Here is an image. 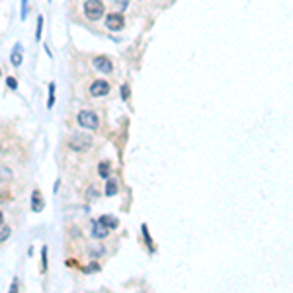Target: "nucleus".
<instances>
[{"mask_svg": "<svg viewBox=\"0 0 293 293\" xmlns=\"http://www.w3.org/2000/svg\"><path fill=\"white\" fill-rule=\"evenodd\" d=\"M104 12H106V6H104L102 0H86L84 2V16L88 20L98 22V20L104 16Z\"/></svg>", "mask_w": 293, "mask_h": 293, "instance_id": "1", "label": "nucleus"}, {"mask_svg": "<svg viewBox=\"0 0 293 293\" xmlns=\"http://www.w3.org/2000/svg\"><path fill=\"white\" fill-rule=\"evenodd\" d=\"M98 223H102L104 227H107V229H116L117 225H119V221H117L116 217H112V215H102Z\"/></svg>", "mask_w": 293, "mask_h": 293, "instance_id": "10", "label": "nucleus"}, {"mask_svg": "<svg viewBox=\"0 0 293 293\" xmlns=\"http://www.w3.org/2000/svg\"><path fill=\"white\" fill-rule=\"evenodd\" d=\"M28 16V0H22V20H26Z\"/></svg>", "mask_w": 293, "mask_h": 293, "instance_id": "18", "label": "nucleus"}, {"mask_svg": "<svg viewBox=\"0 0 293 293\" xmlns=\"http://www.w3.org/2000/svg\"><path fill=\"white\" fill-rule=\"evenodd\" d=\"M123 26H125V20H123V16L121 14H109L106 18V28L109 29V31H121L123 29Z\"/></svg>", "mask_w": 293, "mask_h": 293, "instance_id": "4", "label": "nucleus"}, {"mask_svg": "<svg viewBox=\"0 0 293 293\" xmlns=\"http://www.w3.org/2000/svg\"><path fill=\"white\" fill-rule=\"evenodd\" d=\"M22 53H24V49H22V45H14V51H12V55H10V61H12V65L14 67H20L22 65V61H24V57H22Z\"/></svg>", "mask_w": 293, "mask_h": 293, "instance_id": "8", "label": "nucleus"}, {"mask_svg": "<svg viewBox=\"0 0 293 293\" xmlns=\"http://www.w3.org/2000/svg\"><path fill=\"white\" fill-rule=\"evenodd\" d=\"M92 65H94V68H96L98 72H104V75H109L114 70V65H112V61L107 57H94Z\"/></svg>", "mask_w": 293, "mask_h": 293, "instance_id": "5", "label": "nucleus"}, {"mask_svg": "<svg viewBox=\"0 0 293 293\" xmlns=\"http://www.w3.org/2000/svg\"><path fill=\"white\" fill-rule=\"evenodd\" d=\"M41 29H43V18H41V16H39L38 18V33H35V39H41Z\"/></svg>", "mask_w": 293, "mask_h": 293, "instance_id": "17", "label": "nucleus"}, {"mask_svg": "<svg viewBox=\"0 0 293 293\" xmlns=\"http://www.w3.org/2000/svg\"><path fill=\"white\" fill-rule=\"evenodd\" d=\"M2 178H12V172H10L8 168H6V170H4V168H0V182H2Z\"/></svg>", "mask_w": 293, "mask_h": 293, "instance_id": "19", "label": "nucleus"}, {"mask_svg": "<svg viewBox=\"0 0 293 293\" xmlns=\"http://www.w3.org/2000/svg\"><path fill=\"white\" fill-rule=\"evenodd\" d=\"M6 84H8L10 88H12V90H16V88H18V82H16V78H6Z\"/></svg>", "mask_w": 293, "mask_h": 293, "instance_id": "20", "label": "nucleus"}, {"mask_svg": "<svg viewBox=\"0 0 293 293\" xmlns=\"http://www.w3.org/2000/svg\"><path fill=\"white\" fill-rule=\"evenodd\" d=\"M94 225V229H92V234L96 236V239H106L107 234H109V229L104 227L102 223H92Z\"/></svg>", "mask_w": 293, "mask_h": 293, "instance_id": "9", "label": "nucleus"}, {"mask_svg": "<svg viewBox=\"0 0 293 293\" xmlns=\"http://www.w3.org/2000/svg\"><path fill=\"white\" fill-rule=\"evenodd\" d=\"M117 194V182L116 180H107V186H106V195L107 197H112V195Z\"/></svg>", "mask_w": 293, "mask_h": 293, "instance_id": "11", "label": "nucleus"}, {"mask_svg": "<svg viewBox=\"0 0 293 293\" xmlns=\"http://www.w3.org/2000/svg\"><path fill=\"white\" fill-rule=\"evenodd\" d=\"M77 121H78V125L84 127V129H98V125H100L98 116L94 114V112H88V109H84V112H80V114H78Z\"/></svg>", "mask_w": 293, "mask_h": 293, "instance_id": "3", "label": "nucleus"}, {"mask_svg": "<svg viewBox=\"0 0 293 293\" xmlns=\"http://www.w3.org/2000/svg\"><path fill=\"white\" fill-rule=\"evenodd\" d=\"M117 4V10H125L127 8V0H114Z\"/></svg>", "mask_w": 293, "mask_h": 293, "instance_id": "21", "label": "nucleus"}, {"mask_svg": "<svg viewBox=\"0 0 293 293\" xmlns=\"http://www.w3.org/2000/svg\"><path fill=\"white\" fill-rule=\"evenodd\" d=\"M121 98H123V100H127V98H129V86H127V84H123V86H121Z\"/></svg>", "mask_w": 293, "mask_h": 293, "instance_id": "22", "label": "nucleus"}, {"mask_svg": "<svg viewBox=\"0 0 293 293\" xmlns=\"http://www.w3.org/2000/svg\"><path fill=\"white\" fill-rule=\"evenodd\" d=\"M10 234H12V229H10L8 225H0V243H4Z\"/></svg>", "mask_w": 293, "mask_h": 293, "instance_id": "12", "label": "nucleus"}, {"mask_svg": "<svg viewBox=\"0 0 293 293\" xmlns=\"http://www.w3.org/2000/svg\"><path fill=\"white\" fill-rule=\"evenodd\" d=\"M98 172H100V176H102V178H107V174H109V162H102Z\"/></svg>", "mask_w": 293, "mask_h": 293, "instance_id": "16", "label": "nucleus"}, {"mask_svg": "<svg viewBox=\"0 0 293 293\" xmlns=\"http://www.w3.org/2000/svg\"><path fill=\"white\" fill-rule=\"evenodd\" d=\"M53 104H55V84L51 82V84H49V100H47V107H49V109L53 107Z\"/></svg>", "mask_w": 293, "mask_h": 293, "instance_id": "13", "label": "nucleus"}, {"mask_svg": "<svg viewBox=\"0 0 293 293\" xmlns=\"http://www.w3.org/2000/svg\"><path fill=\"white\" fill-rule=\"evenodd\" d=\"M141 229H143V236H145V239H146V244H149V248H151V252H155V244H153V239L149 236V227H146V225H143Z\"/></svg>", "mask_w": 293, "mask_h": 293, "instance_id": "14", "label": "nucleus"}, {"mask_svg": "<svg viewBox=\"0 0 293 293\" xmlns=\"http://www.w3.org/2000/svg\"><path fill=\"white\" fill-rule=\"evenodd\" d=\"M90 94L92 96H106L109 94V84H107L106 80H96V82H92V86H90Z\"/></svg>", "mask_w": 293, "mask_h": 293, "instance_id": "6", "label": "nucleus"}, {"mask_svg": "<svg viewBox=\"0 0 293 293\" xmlns=\"http://www.w3.org/2000/svg\"><path fill=\"white\" fill-rule=\"evenodd\" d=\"M41 272H47V248H41Z\"/></svg>", "mask_w": 293, "mask_h": 293, "instance_id": "15", "label": "nucleus"}, {"mask_svg": "<svg viewBox=\"0 0 293 293\" xmlns=\"http://www.w3.org/2000/svg\"><path fill=\"white\" fill-rule=\"evenodd\" d=\"M43 207H45V202H43V197H41V192L39 190H33V194H31V209L39 213V211H43Z\"/></svg>", "mask_w": 293, "mask_h": 293, "instance_id": "7", "label": "nucleus"}, {"mask_svg": "<svg viewBox=\"0 0 293 293\" xmlns=\"http://www.w3.org/2000/svg\"><path fill=\"white\" fill-rule=\"evenodd\" d=\"M2 219H4V215H2V213H0V223H2Z\"/></svg>", "mask_w": 293, "mask_h": 293, "instance_id": "23", "label": "nucleus"}, {"mask_svg": "<svg viewBox=\"0 0 293 293\" xmlns=\"http://www.w3.org/2000/svg\"><path fill=\"white\" fill-rule=\"evenodd\" d=\"M90 146H92V139L88 135H72L68 139V149L70 151L84 153V151H90Z\"/></svg>", "mask_w": 293, "mask_h": 293, "instance_id": "2", "label": "nucleus"}]
</instances>
